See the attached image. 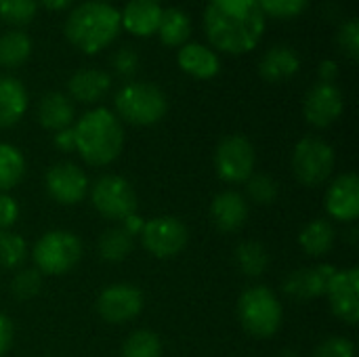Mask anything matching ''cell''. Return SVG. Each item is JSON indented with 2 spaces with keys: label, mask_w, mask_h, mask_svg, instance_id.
<instances>
[{
  "label": "cell",
  "mask_w": 359,
  "mask_h": 357,
  "mask_svg": "<svg viewBox=\"0 0 359 357\" xmlns=\"http://www.w3.org/2000/svg\"><path fill=\"white\" fill-rule=\"evenodd\" d=\"M74 103L67 95L50 90L46 93L40 103H38V122L46 128V130H63L69 128L74 122Z\"/></svg>",
  "instance_id": "22"
},
{
  "label": "cell",
  "mask_w": 359,
  "mask_h": 357,
  "mask_svg": "<svg viewBox=\"0 0 359 357\" xmlns=\"http://www.w3.org/2000/svg\"><path fill=\"white\" fill-rule=\"evenodd\" d=\"M143 246L158 259H172L187 246V227L175 217H156L143 223Z\"/></svg>",
  "instance_id": "10"
},
{
  "label": "cell",
  "mask_w": 359,
  "mask_h": 357,
  "mask_svg": "<svg viewBox=\"0 0 359 357\" xmlns=\"http://www.w3.org/2000/svg\"><path fill=\"white\" fill-rule=\"evenodd\" d=\"M330 299V307L339 320H343L349 326H355L359 322V269H343L337 271L328 284L326 290Z\"/></svg>",
  "instance_id": "13"
},
{
  "label": "cell",
  "mask_w": 359,
  "mask_h": 357,
  "mask_svg": "<svg viewBox=\"0 0 359 357\" xmlns=\"http://www.w3.org/2000/svg\"><path fill=\"white\" fill-rule=\"evenodd\" d=\"M265 32V15L257 0H210L204 11L208 42L227 53H250Z\"/></svg>",
  "instance_id": "1"
},
{
  "label": "cell",
  "mask_w": 359,
  "mask_h": 357,
  "mask_svg": "<svg viewBox=\"0 0 359 357\" xmlns=\"http://www.w3.org/2000/svg\"><path fill=\"white\" fill-rule=\"evenodd\" d=\"M236 265L248 278H259L269 265L267 248L259 242H244L236 248Z\"/></svg>",
  "instance_id": "27"
},
{
  "label": "cell",
  "mask_w": 359,
  "mask_h": 357,
  "mask_svg": "<svg viewBox=\"0 0 359 357\" xmlns=\"http://www.w3.org/2000/svg\"><path fill=\"white\" fill-rule=\"evenodd\" d=\"M210 217L221 231H238L248 219V204L238 191H223L210 204Z\"/></svg>",
  "instance_id": "17"
},
{
  "label": "cell",
  "mask_w": 359,
  "mask_h": 357,
  "mask_svg": "<svg viewBox=\"0 0 359 357\" xmlns=\"http://www.w3.org/2000/svg\"><path fill=\"white\" fill-rule=\"evenodd\" d=\"M263 15L267 17H276V19H292V17H299L309 0H257Z\"/></svg>",
  "instance_id": "34"
},
{
  "label": "cell",
  "mask_w": 359,
  "mask_h": 357,
  "mask_svg": "<svg viewBox=\"0 0 359 357\" xmlns=\"http://www.w3.org/2000/svg\"><path fill=\"white\" fill-rule=\"evenodd\" d=\"M36 269L44 276H63L74 269L82 257V244L78 236L69 231H48L44 234L32 250Z\"/></svg>",
  "instance_id": "6"
},
{
  "label": "cell",
  "mask_w": 359,
  "mask_h": 357,
  "mask_svg": "<svg viewBox=\"0 0 359 357\" xmlns=\"http://www.w3.org/2000/svg\"><path fill=\"white\" fill-rule=\"evenodd\" d=\"M217 175L227 183H244L255 173V147L244 135L223 137L215 151Z\"/></svg>",
  "instance_id": "9"
},
{
  "label": "cell",
  "mask_w": 359,
  "mask_h": 357,
  "mask_svg": "<svg viewBox=\"0 0 359 357\" xmlns=\"http://www.w3.org/2000/svg\"><path fill=\"white\" fill-rule=\"evenodd\" d=\"M130 250H133V236L124 227L107 229L99 238V255L103 261H109V263L124 261L130 255Z\"/></svg>",
  "instance_id": "28"
},
{
  "label": "cell",
  "mask_w": 359,
  "mask_h": 357,
  "mask_svg": "<svg viewBox=\"0 0 359 357\" xmlns=\"http://www.w3.org/2000/svg\"><path fill=\"white\" fill-rule=\"evenodd\" d=\"M114 69L120 76H124V78L135 76L137 69H139V55H137V50L130 48V46L118 48V53L114 55Z\"/></svg>",
  "instance_id": "38"
},
{
  "label": "cell",
  "mask_w": 359,
  "mask_h": 357,
  "mask_svg": "<svg viewBox=\"0 0 359 357\" xmlns=\"http://www.w3.org/2000/svg\"><path fill=\"white\" fill-rule=\"evenodd\" d=\"M355 356V347L349 339L343 337H330L326 341H322L316 349L313 357H353Z\"/></svg>",
  "instance_id": "37"
},
{
  "label": "cell",
  "mask_w": 359,
  "mask_h": 357,
  "mask_svg": "<svg viewBox=\"0 0 359 357\" xmlns=\"http://www.w3.org/2000/svg\"><path fill=\"white\" fill-rule=\"evenodd\" d=\"M337 269L332 265H316V267H303L292 271L284 282V292L299 301H309L326 295L328 284Z\"/></svg>",
  "instance_id": "15"
},
{
  "label": "cell",
  "mask_w": 359,
  "mask_h": 357,
  "mask_svg": "<svg viewBox=\"0 0 359 357\" xmlns=\"http://www.w3.org/2000/svg\"><path fill=\"white\" fill-rule=\"evenodd\" d=\"M109 86H111V78L107 76V72L95 69V67H84V69H78L69 78L67 93L72 99H76L80 103H95L107 95Z\"/></svg>",
  "instance_id": "21"
},
{
  "label": "cell",
  "mask_w": 359,
  "mask_h": 357,
  "mask_svg": "<svg viewBox=\"0 0 359 357\" xmlns=\"http://www.w3.org/2000/svg\"><path fill=\"white\" fill-rule=\"evenodd\" d=\"M238 316L246 332L257 339H269L280 330L284 311L278 297L269 288L252 286L240 297Z\"/></svg>",
  "instance_id": "5"
},
{
  "label": "cell",
  "mask_w": 359,
  "mask_h": 357,
  "mask_svg": "<svg viewBox=\"0 0 359 357\" xmlns=\"http://www.w3.org/2000/svg\"><path fill=\"white\" fill-rule=\"evenodd\" d=\"M334 240H337V231L332 223L326 219H316L307 223L299 236V244L309 257H322L330 252V248L334 246Z\"/></svg>",
  "instance_id": "25"
},
{
  "label": "cell",
  "mask_w": 359,
  "mask_h": 357,
  "mask_svg": "<svg viewBox=\"0 0 359 357\" xmlns=\"http://www.w3.org/2000/svg\"><path fill=\"white\" fill-rule=\"evenodd\" d=\"M177 61L185 74H189L198 80H210L221 72V61H219L217 53L198 42L183 44L179 48Z\"/></svg>",
  "instance_id": "18"
},
{
  "label": "cell",
  "mask_w": 359,
  "mask_h": 357,
  "mask_svg": "<svg viewBox=\"0 0 359 357\" xmlns=\"http://www.w3.org/2000/svg\"><path fill=\"white\" fill-rule=\"evenodd\" d=\"M248 196L252 198V202L267 206L278 198V183L269 175H250Z\"/></svg>",
  "instance_id": "35"
},
{
  "label": "cell",
  "mask_w": 359,
  "mask_h": 357,
  "mask_svg": "<svg viewBox=\"0 0 359 357\" xmlns=\"http://www.w3.org/2000/svg\"><path fill=\"white\" fill-rule=\"evenodd\" d=\"M143 309V295L133 284L107 286L97 299V311L107 324H124Z\"/></svg>",
  "instance_id": "11"
},
{
  "label": "cell",
  "mask_w": 359,
  "mask_h": 357,
  "mask_svg": "<svg viewBox=\"0 0 359 357\" xmlns=\"http://www.w3.org/2000/svg\"><path fill=\"white\" fill-rule=\"evenodd\" d=\"M162 40L164 46L175 48V46H183L187 44L189 36H191V19L185 11L181 8H162V17H160V25L156 32Z\"/></svg>",
  "instance_id": "24"
},
{
  "label": "cell",
  "mask_w": 359,
  "mask_h": 357,
  "mask_svg": "<svg viewBox=\"0 0 359 357\" xmlns=\"http://www.w3.org/2000/svg\"><path fill=\"white\" fill-rule=\"evenodd\" d=\"M326 208L337 221H355L359 217V179L355 173H345L334 179L326 194Z\"/></svg>",
  "instance_id": "16"
},
{
  "label": "cell",
  "mask_w": 359,
  "mask_h": 357,
  "mask_svg": "<svg viewBox=\"0 0 359 357\" xmlns=\"http://www.w3.org/2000/svg\"><path fill=\"white\" fill-rule=\"evenodd\" d=\"M13 343V324L6 316L0 314V357L11 349Z\"/></svg>",
  "instance_id": "40"
},
{
  "label": "cell",
  "mask_w": 359,
  "mask_h": 357,
  "mask_svg": "<svg viewBox=\"0 0 359 357\" xmlns=\"http://www.w3.org/2000/svg\"><path fill=\"white\" fill-rule=\"evenodd\" d=\"M160 17H162L160 4L145 2V0H130L120 13V23L128 34L145 38L158 32Z\"/></svg>",
  "instance_id": "19"
},
{
  "label": "cell",
  "mask_w": 359,
  "mask_h": 357,
  "mask_svg": "<svg viewBox=\"0 0 359 357\" xmlns=\"http://www.w3.org/2000/svg\"><path fill=\"white\" fill-rule=\"evenodd\" d=\"M145 2H154V4H160L162 0H145Z\"/></svg>",
  "instance_id": "45"
},
{
  "label": "cell",
  "mask_w": 359,
  "mask_h": 357,
  "mask_svg": "<svg viewBox=\"0 0 359 357\" xmlns=\"http://www.w3.org/2000/svg\"><path fill=\"white\" fill-rule=\"evenodd\" d=\"M27 257L25 240L17 234L0 231V269H19Z\"/></svg>",
  "instance_id": "31"
},
{
  "label": "cell",
  "mask_w": 359,
  "mask_h": 357,
  "mask_svg": "<svg viewBox=\"0 0 359 357\" xmlns=\"http://www.w3.org/2000/svg\"><path fill=\"white\" fill-rule=\"evenodd\" d=\"M19 219V204L8 194H0V231H6Z\"/></svg>",
  "instance_id": "39"
},
{
  "label": "cell",
  "mask_w": 359,
  "mask_h": 357,
  "mask_svg": "<svg viewBox=\"0 0 359 357\" xmlns=\"http://www.w3.org/2000/svg\"><path fill=\"white\" fill-rule=\"evenodd\" d=\"M90 200L99 215L111 221H124L126 217L137 213V194L133 185L118 175L101 177L93 185Z\"/></svg>",
  "instance_id": "8"
},
{
  "label": "cell",
  "mask_w": 359,
  "mask_h": 357,
  "mask_svg": "<svg viewBox=\"0 0 359 357\" xmlns=\"http://www.w3.org/2000/svg\"><path fill=\"white\" fill-rule=\"evenodd\" d=\"M40 4L48 11H65L74 4V0H40Z\"/></svg>",
  "instance_id": "44"
},
{
  "label": "cell",
  "mask_w": 359,
  "mask_h": 357,
  "mask_svg": "<svg viewBox=\"0 0 359 357\" xmlns=\"http://www.w3.org/2000/svg\"><path fill=\"white\" fill-rule=\"evenodd\" d=\"M76 149L90 166L111 164L124 147L120 120L105 107L86 112L74 126Z\"/></svg>",
  "instance_id": "3"
},
{
  "label": "cell",
  "mask_w": 359,
  "mask_h": 357,
  "mask_svg": "<svg viewBox=\"0 0 359 357\" xmlns=\"http://www.w3.org/2000/svg\"><path fill=\"white\" fill-rule=\"evenodd\" d=\"M320 80L322 82H328V84H332V80L339 76V65L332 61V59H326V61H322L320 63Z\"/></svg>",
  "instance_id": "42"
},
{
  "label": "cell",
  "mask_w": 359,
  "mask_h": 357,
  "mask_svg": "<svg viewBox=\"0 0 359 357\" xmlns=\"http://www.w3.org/2000/svg\"><path fill=\"white\" fill-rule=\"evenodd\" d=\"M124 229L135 238L137 234H141V229H143V221H141L137 215H130V217H126V219H124Z\"/></svg>",
  "instance_id": "43"
},
{
  "label": "cell",
  "mask_w": 359,
  "mask_h": 357,
  "mask_svg": "<svg viewBox=\"0 0 359 357\" xmlns=\"http://www.w3.org/2000/svg\"><path fill=\"white\" fill-rule=\"evenodd\" d=\"M67 40L82 53L95 55L116 40L122 29L120 11L101 0H88L76 6L65 19Z\"/></svg>",
  "instance_id": "2"
},
{
  "label": "cell",
  "mask_w": 359,
  "mask_h": 357,
  "mask_svg": "<svg viewBox=\"0 0 359 357\" xmlns=\"http://www.w3.org/2000/svg\"><path fill=\"white\" fill-rule=\"evenodd\" d=\"M38 0H0V19L11 25H25L36 17Z\"/></svg>",
  "instance_id": "32"
},
{
  "label": "cell",
  "mask_w": 359,
  "mask_h": 357,
  "mask_svg": "<svg viewBox=\"0 0 359 357\" xmlns=\"http://www.w3.org/2000/svg\"><path fill=\"white\" fill-rule=\"evenodd\" d=\"M116 112L135 126H151L166 116V95L149 82H128L116 95Z\"/></svg>",
  "instance_id": "4"
},
{
  "label": "cell",
  "mask_w": 359,
  "mask_h": 357,
  "mask_svg": "<svg viewBox=\"0 0 359 357\" xmlns=\"http://www.w3.org/2000/svg\"><path fill=\"white\" fill-rule=\"evenodd\" d=\"M11 290L15 299L29 301L42 290V274L38 269H21L11 282Z\"/></svg>",
  "instance_id": "33"
},
{
  "label": "cell",
  "mask_w": 359,
  "mask_h": 357,
  "mask_svg": "<svg viewBox=\"0 0 359 357\" xmlns=\"http://www.w3.org/2000/svg\"><path fill=\"white\" fill-rule=\"evenodd\" d=\"M25 173V160L21 151L8 143H0V191L13 189Z\"/></svg>",
  "instance_id": "29"
},
{
  "label": "cell",
  "mask_w": 359,
  "mask_h": 357,
  "mask_svg": "<svg viewBox=\"0 0 359 357\" xmlns=\"http://www.w3.org/2000/svg\"><path fill=\"white\" fill-rule=\"evenodd\" d=\"M46 189L55 202L72 206L84 200L88 191V179L80 166L72 162H59L46 173Z\"/></svg>",
  "instance_id": "14"
},
{
  "label": "cell",
  "mask_w": 359,
  "mask_h": 357,
  "mask_svg": "<svg viewBox=\"0 0 359 357\" xmlns=\"http://www.w3.org/2000/svg\"><path fill=\"white\" fill-rule=\"evenodd\" d=\"M337 40H339V46L343 50V55L349 59V61H358L359 59V21L353 17L349 21H345L341 27H339V34H337Z\"/></svg>",
  "instance_id": "36"
},
{
  "label": "cell",
  "mask_w": 359,
  "mask_h": 357,
  "mask_svg": "<svg viewBox=\"0 0 359 357\" xmlns=\"http://www.w3.org/2000/svg\"><path fill=\"white\" fill-rule=\"evenodd\" d=\"M334 168V149L318 139V137H305L297 143L292 151V170L297 179L307 185L316 187L322 185Z\"/></svg>",
  "instance_id": "7"
},
{
  "label": "cell",
  "mask_w": 359,
  "mask_h": 357,
  "mask_svg": "<svg viewBox=\"0 0 359 357\" xmlns=\"http://www.w3.org/2000/svg\"><path fill=\"white\" fill-rule=\"evenodd\" d=\"M343 107H345V99H343V93L339 90V86L328 84V82H318L305 95L303 114L311 126L326 128L341 118Z\"/></svg>",
  "instance_id": "12"
},
{
  "label": "cell",
  "mask_w": 359,
  "mask_h": 357,
  "mask_svg": "<svg viewBox=\"0 0 359 357\" xmlns=\"http://www.w3.org/2000/svg\"><path fill=\"white\" fill-rule=\"evenodd\" d=\"M299 69H301V57L294 48H290L286 44L271 46L259 63V74L267 82L290 80Z\"/></svg>",
  "instance_id": "20"
},
{
  "label": "cell",
  "mask_w": 359,
  "mask_h": 357,
  "mask_svg": "<svg viewBox=\"0 0 359 357\" xmlns=\"http://www.w3.org/2000/svg\"><path fill=\"white\" fill-rule=\"evenodd\" d=\"M27 109V90L17 78L0 76V128L17 124Z\"/></svg>",
  "instance_id": "23"
},
{
  "label": "cell",
  "mask_w": 359,
  "mask_h": 357,
  "mask_svg": "<svg viewBox=\"0 0 359 357\" xmlns=\"http://www.w3.org/2000/svg\"><path fill=\"white\" fill-rule=\"evenodd\" d=\"M32 55V40L25 32L13 29L0 36V65L2 67H19Z\"/></svg>",
  "instance_id": "26"
},
{
  "label": "cell",
  "mask_w": 359,
  "mask_h": 357,
  "mask_svg": "<svg viewBox=\"0 0 359 357\" xmlns=\"http://www.w3.org/2000/svg\"><path fill=\"white\" fill-rule=\"evenodd\" d=\"M101 2H107V0H101Z\"/></svg>",
  "instance_id": "46"
},
{
  "label": "cell",
  "mask_w": 359,
  "mask_h": 357,
  "mask_svg": "<svg viewBox=\"0 0 359 357\" xmlns=\"http://www.w3.org/2000/svg\"><path fill=\"white\" fill-rule=\"evenodd\" d=\"M55 145H57L61 151H72V149H76L74 128H63V130L55 133Z\"/></svg>",
  "instance_id": "41"
},
{
  "label": "cell",
  "mask_w": 359,
  "mask_h": 357,
  "mask_svg": "<svg viewBox=\"0 0 359 357\" xmlns=\"http://www.w3.org/2000/svg\"><path fill=\"white\" fill-rule=\"evenodd\" d=\"M162 341L151 330H135L122 345V357H160Z\"/></svg>",
  "instance_id": "30"
}]
</instances>
